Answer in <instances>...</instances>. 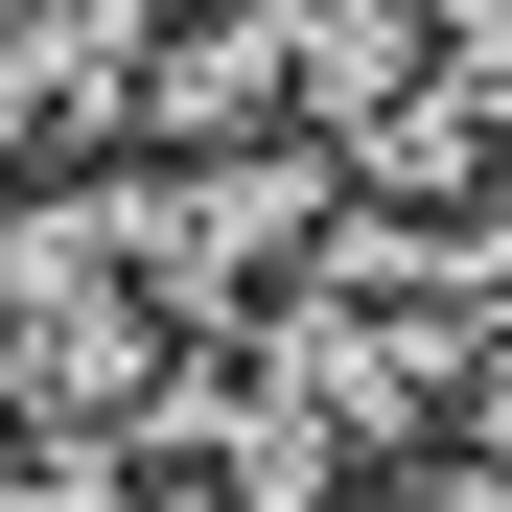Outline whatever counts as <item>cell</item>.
Wrapping results in <instances>:
<instances>
[{
    "label": "cell",
    "mask_w": 512,
    "mask_h": 512,
    "mask_svg": "<svg viewBox=\"0 0 512 512\" xmlns=\"http://www.w3.org/2000/svg\"><path fill=\"white\" fill-rule=\"evenodd\" d=\"M326 512H512V443H443V466H419V443H396L373 489H326Z\"/></svg>",
    "instance_id": "6da1fadb"
}]
</instances>
